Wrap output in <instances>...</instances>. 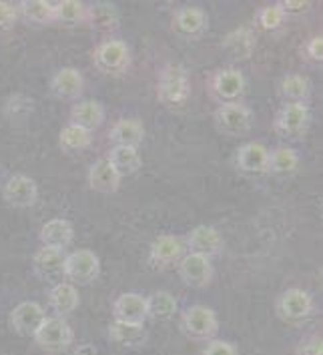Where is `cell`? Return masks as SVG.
I'll list each match as a JSON object with an SVG mask.
<instances>
[{"mask_svg":"<svg viewBox=\"0 0 323 355\" xmlns=\"http://www.w3.org/2000/svg\"><path fill=\"white\" fill-rule=\"evenodd\" d=\"M95 67L105 73V75H119L125 73L129 69L131 62V53L127 42L119 40V38H109L105 42H101L93 53Z\"/></svg>","mask_w":323,"mask_h":355,"instance_id":"2","label":"cell"},{"mask_svg":"<svg viewBox=\"0 0 323 355\" xmlns=\"http://www.w3.org/2000/svg\"><path fill=\"white\" fill-rule=\"evenodd\" d=\"M55 8L57 2H46V0H22L19 6V12L35 24H49L55 22Z\"/></svg>","mask_w":323,"mask_h":355,"instance_id":"30","label":"cell"},{"mask_svg":"<svg viewBox=\"0 0 323 355\" xmlns=\"http://www.w3.org/2000/svg\"><path fill=\"white\" fill-rule=\"evenodd\" d=\"M58 141H60V147H62V149L75 153V150L87 149V147L91 145L93 137H91V132L85 131V129H80V127H75V125H67V127L60 131Z\"/></svg>","mask_w":323,"mask_h":355,"instance_id":"34","label":"cell"},{"mask_svg":"<svg viewBox=\"0 0 323 355\" xmlns=\"http://www.w3.org/2000/svg\"><path fill=\"white\" fill-rule=\"evenodd\" d=\"M311 121V112L305 103H286L275 116V131L287 139L302 137Z\"/></svg>","mask_w":323,"mask_h":355,"instance_id":"7","label":"cell"},{"mask_svg":"<svg viewBox=\"0 0 323 355\" xmlns=\"http://www.w3.org/2000/svg\"><path fill=\"white\" fill-rule=\"evenodd\" d=\"M109 337L123 347H139L147 341V329L139 323H123L113 321L109 327Z\"/></svg>","mask_w":323,"mask_h":355,"instance_id":"26","label":"cell"},{"mask_svg":"<svg viewBox=\"0 0 323 355\" xmlns=\"http://www.w3.org/2000/svg\"><path fill=\"white\" fill-rule=\"evenodd\" d=\"M277 6L283 12V17L289 19V17H302V15H305L311 8V2H307V0H281V2H277Z\"/></svg>","mask_w":323,"mask_h":355,"instance_id":"36","label":"cell"},{"mask_svg":"<svg viewBox=\"0 0 323 355\" xmlns=\"http://www.w3.org/2000/svg\"><path fill=\"white\" fill-rule=\"evenodd\" d=\"M113 318L114 321L143 325L147 319V301L139 293H123L114 301Z\"/></svg>","mask_w":323,"mask_h":355,"instance_id":"17","label":"cell"},{"mask_svg":"<svg viewBox=\"0 0 323 355\" xmlns=\"http://www.w3.org/2000/svg\"><path fill=\"white\" fill-rule=\"evenodd\" d=\"M19 19V8L10 2H0V31H10Z\"/></svg>","mask_w":323,"mask_h":355,"instance_id":"37","label":"cell"},{"mask_svg":"<svg viewBox=\"0 0 323 355\" xmlns=\"http://www.w3.org/2000/svg\"><path fill=\"white\" fill-rule=\"evenodd\" d=\"M33 269L38 277L49 283H60L64 277V255L58 249L51 247H42L38 249L35 259H33Z\"/></svg>","mask_w":323,"mask_h":355,"instance_id":"15","label":"cell"},{"mask_svg":"<svg viewBox=\"0 0 323 355\" xmlns=\"http://www.w3.org/2000/svg\"><path fill=\"white\" fill-rule=\"evenodd\" d=\"M85 89V78L76 71V69H60L53 83H51V91L60 101H75L82 94Z\"/></svg>","mask_w":323,"mask_h":355,"instance_id":"20","label":"cell"},{"mask_svg":"<svg viewBox=\"0 0 323 355\" xmlns=\"http://www.w3.org/2000/svg\"><path fill=\"white\" fill-rule=\"evenodd\" d=\"M185 245H187V249H189L191 253H197V255H203V257L211 259L213 255L221 253L223 237H221V233L215 227L199 225V227H195L191 231L189 237L185 239Z\"/></svg>","mask_w":323,"mask_h":355,"instance_id":"14","label":"cell"},{"mask_svg":"<svg viewBox=\"0 0 323 355\" xmlns=\"http://www.w3.org/2000/svg\"><path fill=\"white\" fill-rule=\"evenodd\" d=\"M147 301V318L152 321H167L175 318L177 313V300L167 291H157L151 297H145Z\"/></svg>","mask_w":323,"mask_h":355,"instance_id":"29","label":"cell"},{"mask_svg":"<svg viewBox=\"0 0 323 355\" xmlns=\"http://www.w3.org/2000/svg\"><path fill=\"white\" fill-rule=\"evenodd\" d=\"M2 195L12 207L35 205L38 197L37 183L26 175H15L6 181V185L2 189Z\"/></svg>","mask_w":323,"mask_h":355,"instance_id":"16","label":"cell"},{"mask_svg":"<svg viewBox=\"0 0 323 355\" xmlns=\"http://www.w3.org/2000/svg\"><path fill=\"white\" fill-rule=\"evenodd\" d=\"M209 89L213 96H217L219 101L237 103V98L245 91V76L235 69H221L211 76Z\"/></svg>","mask_w":323,"mask_h":355,"instance_id":"8","label":"cell"},{"mask_svg":"<svg viewBox=\"0 0 323 355\" xmlns=\"http://www.w3.org/2000/svg\"><path fill=\"white\" fill-rule=\"evenodd\" d=\"M313 301L304 289H287L277 301V313L287 323H299L311 315Z\"/></svg>","mask_w":323,"mask_h":355,"instance_id":"9","label":"cell"},{"mask_svg":"<svg viewBox=\"0 0 323 355\" xmlns=\"http://www.w3.org/2000/svg\"><path fill=\"white\" fill-rule=\"evenodd\" d=\"M105 121V109L101 103L96 101H82V103H76L71 111V125L80 127L85 131L93 132L98 129Z\"/></svg>","mask_w":323,"mask_h":355,"instance_id":"21","label":"cell"},{"mask_svg":"<svg viewBox=\"0 0 323 355\" xmlns=\"http://www.w3.org/2000/svg\"><path fill=\"white\" fill-rule=\"evenodd\" d=\"M213 116L217 131L227 137H243L253 125V114L241 103H221Z\"/></svg>","mask_w":323,"mask_h":355,"instance_id":"3","label":"cell"},{"mask_svg":"<svg viewBox=\"0 0 323 355\" xmlns=\"http://www.w3.org/2000/svg\"><path fill=\"white\" fill-rule=\"evenodd\" d=\"M179 275H181L183 283L189 287H205L213 279L211 259L197 255V253H189L179 261Z\"/></svg>","mask_w":323,"mask_h":355,"instance_id":"13","label":"cell"},{"mask_svg":"<svg viewBox=\"0 0 323 355\" xmlns=\"http://www.w3.org/2000/svg\"><path fill=\"white\" fill-rule=\"evenodd\" d=\"M44 319H46V313L37 301H22L10 313V325L19 336L33 337Z\"/></svg>","mask_w":323,"mask_h":355,"instance_id":"11","label":"cell"},{"mask_svg":"<svg viewBox=\"0 0 323 355\" xmlns=\"http://www.w3.org/2000/svg\"><path fill=\"white\" fill-rule=\"evenodd\" d=\"M109 137L114 143V147L137 149L143 143V139H145V129H143V125L137 119H121V121L114 123Z\"/></svg>","mask_w":323,"mask_h":355,"instance_id":"22","label":"cell"},{"mask_svg":"<svg viewBox=\"0 0 323 355\" xmlns=\"http://www.w3.org/2000/svg\"><path fill=\"white\" fill-rule=\"evenodd\" d=\"M185 251H187L185 239L177 235H161L151 243L149 259L157 267H169L181 261L185 257Z\"/></svg>","mask_w":323,"mask_h":355,"instance_id":"10","label":"cell"},{"mask_svg":"<svg viewBox=\"0 0 323 355\" xmlns=\"http://www.w3.org/2000/svg\"><path fill=\"white\" fill-rule=\"evenodd\" d=\"M203 355H239V354H237V349H235V345H233V343L215 339V341H211L209 345L205 347Z\"/></svg>","mask_w":323,"mask_h":355,"instance_id":"38","label":"cell"},{"mask_svg":"<svg viewBox=\"0 0 323 355\" xmlns=\"http://www.w3.org/2000/svg\"><path fill=\"white\" fill-rule=\"evenodd\" d=\"M257 22H259V26L265 28V31H277V28L286 22V17H283V12L279 10V6L273 4V6H263V8L257 12Z\"/></svg>","mask_w":323,"mask_h":355,"instance_id":"35","label":"cell"},{"mask_svg":"<svg viewBox=\"0 0 323 355\" xmlns=\"http://www.w3.org/2000/svg\"><path fill=\"white\" fill-rule=\"evenodd\" d=\"M33 337L40 349L58 354L73 343V329L62 318H46Z\"/></svg>","mask_w":323,"mask_h":355,"instance_id":"5","label":"cell"},{"mask_svg":"<svg viewBox=\"0 0 323 355\" xmlns=\"http://www.w3.org/2000/svg\"><path fill=\"white\" fill-rule=\"evenodd\" d=\"M279 93L287 103H304L311 93V83L304 75H287L279 85Z\"/></svg>","mask_w":323,"mask_h":355,"instance_id":"32","label":"cell"},{"mask_svg":"<svg viewBox=\"0 0 323 355\" xmlns=\"http://www.w3.org/2000/svg\"><path fill=\"white\" fill-rule=\"evenodd\" d=\"M191 94V80L181 64H167L159 76L157 98L165 107H181Z\"/></svg>","mask_w":323,"mask_h":355,"instance_id":"1","label":"cell"},{"mask_svg":"<svg viewBox=\"0 0 323 355\" xmlns=\"http://www.w3.org/2000/svg\"><path fill=\"white\" fill-rule=\"evenodd\" d=\"M305 53L311 60L322 62L323 60V38L322 37H311L305 44Z\"/></svg>","mask_w":323,"mask_h":355,"instance_id":"40","label":"cell"},{"mask_svg":"<svg viewBox=\"0 0 323 355\" xmlns=\"http://www.w3.org/2000/svg\"><path fill=\"white\" fill-rule=\"evenodd\" d=\"M49 303L51 307L57 311L58 315H71L78 307L80 297H78V291L73 283H67V281H60L57 283L53 289H51V295H49Z\"/></svg>","mask_w":323,"mask_h":355,"instance_id":"25","label":"cell"},{"mask_svg":"<svg viewBox=\"0 0 323 355\" xmlns=\"http://www.w3.org/2000/svg\"><path fill=\"white\" fill-rule=\"evenodd\" d=\"M237 167L249 175H263L269 171V150L261 143H247L237 153Z\"/></svg>","mask_w":323,"mask_h":355,"instance_id":"18","label":"cell"},{"mask_svg":"<svg viewBox=\"0 0 323 355\" xmlns=\"http://www.w3.org/2000/svg\"><path fill=\"white\" fill-rule=\"evenodd\" d=\"M297 355H323L322 337L313 336L305 339L304 343L297 347Z\"/></svg>","mask_w":323,"mask_h":355,"instance_id":"39","label":"cell"},{"mask_svg":"<svg viewBox=\"0 0 323 355\" xmlns=\"http://www.w3.org/2000/svg\"><path fill=\"white\" fill-rule=\"evenodd\" d=\"M87 4L78 2V0H62L57 2L55 8V22L62 24H80L87 20Z\"/></svg>","mask_w":323,"mask_h":355,"instance_id":"33","label":"cell"},{"mask_svg":"<svg viewBox=\"0 0 323 355\" xmlns=\"http://www.w3.org/2000/svg\"><path fill=\"white\" fill-rule=\"evenodd\" d=\"M93 28L96 31H103V33H113L119 26V12L113 4H107V2H101L95 6H89L87 8V20Z\"/></svg>","mask_w":323,"mask_h":355,"instance_id":"28","label":"cell"},{"mask_svg":"<svg viewBox=\"0 0 323 355\" xmlns=\"http://www.w3.org/2000/svg\"><path fill=\"white\" fill-rule=\"evenodd\" d=\"M107 161L111 163V167L116 171L119 177H129L137 173L141 165H143V159H141V153L131 147H113Z\"/></svg>","mask_w":323,"mask_h":355,"instance_id":"27","label":"cell"},{"mask_svg":"<svg viewBox=\"0 0 323 355\" xmlns=\"http://www.w3.org/2000/svg\"><path fill=\"white\" fill-rule=\"evenodd\" d=\"M255 44H257L255 35L249 28H245V26L235 28L223 40V49H225L229 58H233V60H245V58H249V56L253 55V51H255Z\"/></svg>","mask_w":323,"mask_h":355,"instance_id":"23","label":"cell"},{"mask_svg":"<svg viewBox=\"0 0 323 355\" xmlns=\"http://www.w3.org/2000/svg\"><path fill=\"white\" fill-rule=\"evenodd\" d=\"M89 185L96 193L111 195L121 185V177L116 175V171L111 167V163L107 159H101L89 171Z\"/></svg>","mask_w":323,"mask_h":355,"instance_id":"24","label":"cell"},{"mask_svg":"<svg viewBox=\"0 0 323 355\" xmlns=\"http://www.w3.org/2000/svg\"><path fill=\"white\" fill-rule=\"evenodd\" d=\"M181 329L191 339L207 341L217 334L219 321H217V315L213 309L205 307V305H193L181 318Z\"/></svg>","mask_w":323,"mask_h":355,"instance_id":"4","label":"cell"},{"mask_svg":"<svg viewBox=\"0 0 323 355\" xmlns=\"http://www.w3.org/2000/svg\"><path fill=\"white\" fill-rule=\"evenodd\" d=\"M209 26L207 12L199 6H183L173 17V31L185 38L201 37Z\"/></svg>","mask_w":323,"mask_h":355,"instance_id":"12","label":"cell"},{"mask_svg":"<svg viewBox=\"0 0 323 355\" xmlns=\"http://www.w3.org/2000/svg\"><path fill=\"white\" fill-rule=\"evenodd\" d=\"M101 261L91 249H76L64 257V277L73 285H87L98 277Z\"/></svg>","mask_w":323,"mask_h":355,"instance_id":"6","label":"cell"},{"mask_svg":"<svg viewBox=\"0 0 323 355\" xmlns=\"http://www.w3.org/2000/svg\"><path fill=\"white\" fill-rule=\"evenodd\" d=\"M299 167V157L297 153L289 147H277L273 153H269V171L273 175L287 177L291 173H295Z\"/></svg>","mask_w":323,"mask_h":355,"instance_id":"31","label":"cell"},{"mask_svg":"<svg viewBox=\"0 0 323 355\" xmlns=\"http://www.w3.org/2000/svg\"><path fill=\"white\" fill-rule=\"evenodd\" d=\"M73 237H75V229L67 219H51L40 229L42 247H51V249H58V251H64L73 243Z\"/></svg>","mask_w":323,"mask_h":355,"instance_id":"19","label":"cell"}]
</instances>
